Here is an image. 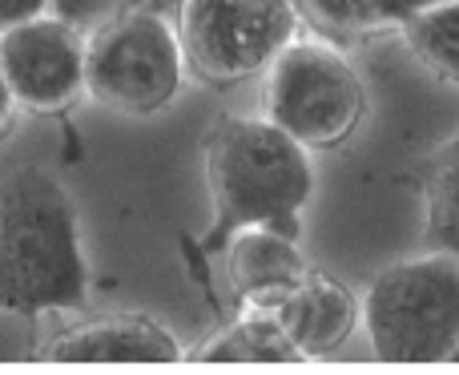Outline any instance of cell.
<instances>
[{"label": "cell", "instance_id": "5bb4252c", "mask_svg": "<svg viewBox=\"0 0 459 375\" xmlns=\"http://www.w3.org/2000/svg\"><path fill=\"white\" fill-rule=\"evenodd\" d=\"M431 0H299V8L326 32L339 37H367V32L403 29L411 13Z\"/></svg>", "mask_w": 459, "mask_h": 375}, {"label": "cell", "instance_id": "e0dca14e", "mask_svg": "<svg viewBox=\"0 0 459 375\" xmlns=\"http://www.w3.org/2000/svg\"><path fill=\"white\" fill-rule=\"evenodd\" d=\"M447 363H459V344L452 347V360H447Z\"/></svg>", "mask_w": 459, "mask_h": 375}, {"label": "cell", "instance_id": "8fae6325", "mask_svg": "<svg viewBox=\"0 0 459 375\" xmlns=\"http://www.w3.org/2000/svg\"><path fill=\"white\" fill-rule=\"evenodd\" d=\"M198 363H307L274 307H246L230 327H222L198 355Z\"/></svg>", "mask_w": 459, "mask_h": 375}, {"label": "cell", "instance_id": "ba28073f", "mask_svg": "<svg viewBox=\"0 0 459 375\" xmlns=\"http://www.w3.org/2000/svg\"><path fill=\"white\" fill-rule=\"evenodd\" d=\"M40 363H178V339L150 315H93L37 352Z\"/></svg>", "mask_w": 459, "mask_h": 375}, {"label": "cell", "instance_id": "30bf717a", "mask_svg": "<svg viewBox=\"0 0 459 375\" xmlns=\"http://www.w3.org/2000/svg\"><path fill=\"white\" fill-rule=\"evenodd\" d=\"M274 315L302 352V360H326L351 339L363 307L351 295V287L310 266L307 279L274 303Z\"/></svg>", "mask_w": 459, "mask_h": 375}, {"label": "cell", "instance_id": "52a82bcc", "mask_svg": "<svg viewBox=\"0 0 459 375\" xmlns=\"http://www.w3.org/2000/svg\"><path fill=\"white\" fill-rule=\"evenodd\" d=\"M85 45L56 16H32L0 32V73L16 105L56 113L85 89Z\"/></svg>", "mask_w": 459, "mask_h": 375}, {"label": "cell", "instance_id": "6da1fadb", "mask_svg": "<svg viewBox=\"0 0 459 375\" xmlns=\"http://www.w3.org/2000/svg\"><path fill=\"white\" fill-rule=\"evenodd\" d=\"M85 295L89 263L65 186L45 170L13 174L0 194V315L73 311Z\"/></svg>", "mask_w": 459, "mask_h": 375}, {"label": "cell", "instance_id": "9a60e30c", "mask_svg": "<svg viewBox=\"0 0 459 375\" xmlns=\"http://www.w3.org/2000/svg\"><path fill=\"white\" fill-rule=\"evenodd\" d=\"M53 0H0V32L13 29V24H24L32 16H45V8Z\"/></svg>", "mask_w": 459, "mask_h": 375}, {"label": "cell", "instance_id": "5b68a950", "mask_svg": "<svg viewBox=\"0 0 459 375\" xmlns=\"http://www.w3.org/2000/svg\"><path fill=\"white\" fill-rule=\"evenodd\" d=\"M186 77V48L161 13L134 8L113 16L85 45V93L117 113L166 109Z\"/></svg>", "mask_w": 459, "mask_h": 375}, {"label": "cell", "instance_id": "7c38bea8", "mask_svg": "<svg viewBox=\"0 0 459 375\" xmlns=\"http://www.w3.org/2000/svg\"><path fill=\"white\" fill-rule=\"evenodd\" d=\"M423 190V239L431 250L459 258V134L447 137L420 174Z\"/></svg>", "mask_w": 459, "mask_h": 375}, {"label": "cell", "instance_id": "2e32d148", "mask_svg": "<svg viewBox=\"0 0 459 375\" xmlns=\"http://www.w3.org/2000/svg\"><path fill=\"white\" fill-rule=\"evenodd\" d=\"M13 109H16V97H13V89H8L4 73H0V134H4L8 121H13Z\"/></svg>", "mask_w": 459, "mask_h": 375}, {"label": "cell", "instance_id": "9c48e42d", "mask_svg": "<svg viewBox=\"0 0 459 375\" xmlns=\"http://www.w3.org/2000/svg\"><path fill=\"white\" fill-rule=\"evenodd\" d=\"M310 263L299 250V234L278 226H242L230 234L226 275L242 307H274L307 279Z\"/></svg>", "mask_w": 459, "mask_h": 375}, {"label": "cell", "instance_id": "8992f818", "mask_svg": "<svg viewBox=\"0 0 459 375\" xmlns=\"http://www.w3.org/2000/svg\"><path fill=\"white\" fill-rule=\"evenodd\" d=\"M299 0H182L186 65L218 85L266 73L299 37Z\"/></svg>", "mask_w": 459, "mask_h": 375}, {"label": "cell", "instance_id": "7a4b0ae2", "mask_svg": "<svg viewBox=\"0 0 459 375\" xmlns=\"http://www.w3.org/2000/svg\"><path fill=\"white\" fill-rule=\"evenodd\" d=\"M206 182L218 222L206 247H222L242 226L299 234V214L315 194L307 145L270 118H222L206 137Z\"/></svg>", "mask_w": 459, "mask_h": 375}, {"label": "cell", "instance_id": "3957f363", "mask_svg": "<svg viewBox=\"0 0 459 375\" xmlns=\"http://www.w3.org/2000/svg\"><path fill=\"white\" fill-rule=\"evenodd\" d=\"M363 327L383 363H447L459 344V258L423 255L375 275Z\"/></svg>", "mask_w": 459, "mask_h": 375}, {"label": "cell", "instance_id": "277c9868", "mask_svg": "<svg viewBox=\"0 0 459 375\" xmlns=\"http://www.w3.org/2000/svg\"><path fill=\"white\" fill-rule=\"evenodd\" d=\"M367 97L351 61L326 40L294 37L262 85V113L307 150H334L363 121Z\"/></svg>", "mask_w": 459, "mask_h": 375}, {"label": "cell", "instance_id": "4fadbf2b", "mask_svg": "<svg viewBox=\"0 0 459 375\" xmlns=\"http://www.w3.org/2000/svg\"><path fill=\"white\" fill-rule=\"evenodd\" d=\"M399 32L423 69L459 89V0H431L407 16Z\"/></svg>", "mask_w": 459, "mask_h": 375}]
</instances>
